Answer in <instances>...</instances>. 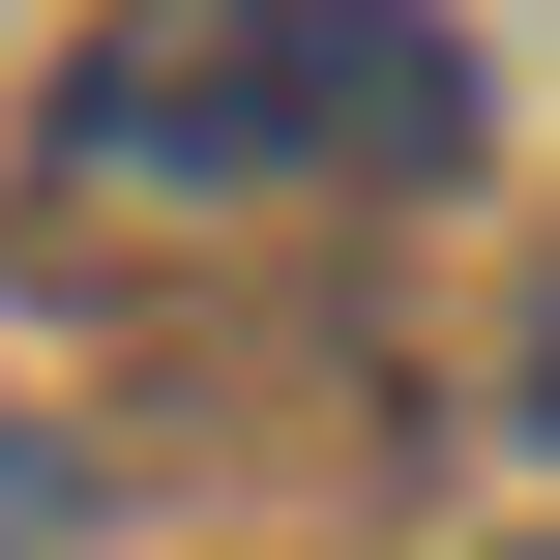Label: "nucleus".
<instances>
[{"label": "nucleus", "instance_id": "1", "mask_svg": "<svg viewBox=\"0 0 560 560\" xmlns=\"http://www.w3.org/2000/svg\"><path fill=\"white\" fill-rule=\"evenodd\" d=\"M89 207H354V177H443L472 148V59L413 0H148L59 59L30 118Z\"/></svg>", "mask_w": 560, "mask_h": 560}, {"label": "nucleus", "instance_id": "2", "mask_svg": "<svg viewBox=\"0 0 560 560\" xmlns=\"http://www.w3.org/2000/svg\"><path fill=\"white\" fill-rule=\"evenodd\" d=\"M30 502H59V472H30V443H0V560H30Z\"/></svg>", "mask_w": 560, "mask_h": 560}]
</instances>
